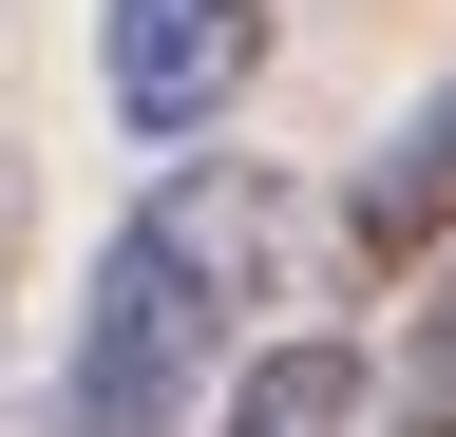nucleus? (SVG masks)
<instances>
[{"mask_svg":"<svg viewBox=\"0 0 456 437\" xmlns=\"http://www.w3.org/2000/svg\"><path fill=\"white\" fill-rule=\"evenodd\" d=\"M0 266H20V152H0Z\"/></svg>","mask_w":456,"mask_h":437,"instance_id":"423d86ee","label":"nucleus"},{"mask_svg":"<svg viewBox=\"0 0 456 437\" xmlns=\"http://www.w3.org/2000/svg\"><path fill=\"white\" fill-rule=\"evenodd\" d=\"M380 437H456V266L419 286V323H399V361H380Z\"/></svg>","mask_w":456,"mask_h":437,"instance_id":"39448f33","label":"nucleus"},{"mask_svg":"<svg viewBox=\"0 0 456 437\" xmlns=\"http://www.w3.org/2000/svg\"><path fill=\"white\" fill-rule=\"evenodd\" d=\"M209 400H228V437H380V361L305 323V343H248Z\"/></svg>","mask_w":456,"mask_h":437,"instance_id":"20e7f679","label":"nucleus"},{"mask_svg":"<svg viewBox=\"0 0 456 437\" xmlns=\"http://www.w3.org/2000/svg\"><path fill=\"white\" fill-rule=\"evenodd\" d=\"M95 77H114V115L152 152H191V134H228V95L266 77V0H114Z\"/></svg>","mask_w":456,"mask_h":437,"instance_id":"f03ea898","label":"nucleus"},{"mask_svg":"<svg viewBox=\"0 0 456 437\" xmlns=\"http://www.w3.org/2000/svg\"><path fill=\"white\" fill-rule=\"evenodd\" d=\"M437 247H456V77L362 152V190H342V266H362V286H399V266H437Z\"/></svg>","mask_w":456,"mask_h":437,"instance_id":"7ed1b4c3","label":"nucleus"},{"mask_svg":"<svg viewBox=\"0 0 456 437\" xmlns=\"http://www.w3.org/2000/svg\"><path fill=\"white\" fill-rule=\"evenodd\" d=\"M285 266V190L266 152H171L152 209L95 247L77 343H57V437H191L209 380L248 361V304Z\"/></svg>","mask_w":456,"mask_h":437,"instance_id":"f257e3e1","label":"nucleus"}]
</instances>
